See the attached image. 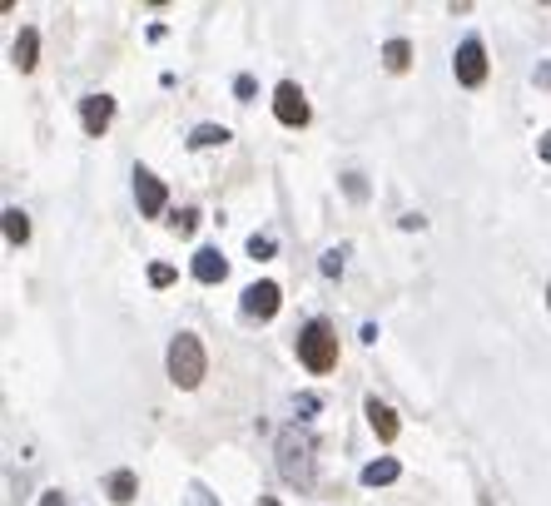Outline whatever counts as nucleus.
<instances>
[{"mask_svg": "<svg viewBox=\"0 0 551 506\" xmlns=\"http://www.w3.org/2000/svg\"><path fill=\"white\" fill-rule=\"evenodd\" d=\"M279 472L293 486H314V432L308 427H283L279 432Z\"/></svg>", "mask_w": 551, "mask_h": 506, "instance_id": "f257e3e1", "label": "nucleus"}, {"mask_svg": "<svg viewBox=\"0 0 551 506\" xmlns=\"http://www.w3.org/2000/svg\"><path fill=\"white\" fill-rule=\"evenodd\" d=\"M204 373H209V353L199 343V333H179L169 343V382L184 392H194L204 382Z\"/></svg>", "mask_w": 551, "mask_h": 506, "instance_id": "f03ea898", "label": "nucleus"}, {"mask_svg": "<svg viewBox=\"0 0 551 506\" xmlns=\"http://www.w3.org/2000/svg\"><path fill=\"white\" fill-rule=\"evenodd\" d=\"M298 363L308 367V373H318V377L338 367V333H333L328 318H314V323L298 333Z\"/></svg>", "mask_w": 551, "mask_h": 506, "instance_id": "7ed1b4c3", "label": "nucleus"}, {"mask_svg": "<svg viewBox=\"0 0 551 506\" xmlns=\"http://www.w3.org/2000/svg\"><path fill=\"white\" fill-rule=\"evenodd\" d=\"M452 75H457V85H467V90L486 85V45L477 40V35L457 45V55H452Z\"/></svg>", "mask_w": 551, "mask_h": 506, "instance_id": "20e7f679", "label": "nucleus"}, {"mask_svg": "<svg viewBox=\"0 0 551 506\" xmlns=\"http://www.w3.org/2000/svg\"><path fill=\"white\" fill-rule=\"evenodd\" d=\"M308 115H314V109H308L303 90L293 85V80H283V85L273 90V119H279V124H288V130H303V124H308Z\"/></svg>", "mask_w": 551, "mask_h": 506, "instance_id": "39448f33", "label": "nucleus"}, {"mask_svg": "<svg viewBox=\"0 0 551 506\" xmlns=\"http://www.w3.org/2000/svg\"><path fill=\"white\" fill-rule=\"evenodd\" d=\"M279 308H283V288L279 283H249L244 288V318H259V323H269V318H279Z\"/></svg>", "mask_w": 551, "mask_h": 506, "instance_id": "423d86ee", "label": "nucleus"}, {"mask_svg": "<svg viewBox=\"0 0 551 506\" xmlns=\"http://www.w3.org/2000/svg\"><path fill=\"white\" fill-rule=\"evenodd\" d=\"M134 199H140V214H144V219H159L164 204H169V189H164L159 174H150V169L140 164V169H134Z\"/></svg>", "mask_w": 551, "mask_h": 506, "instance_id": "0eeeda50", "label": "nucleus"}, {"mask_svg": "<svg viewBox=\"0 0 551 506\" xmlns=\"http://www.w3.org/2000/svg\"><path fill=\"white\" fill-rule=\"evenodd\" d=\"M80 124H85L90 140H105V130L115 124V99L109 95H85L80 99Z\"/></svg>", "mask_w": 551, "mask_h": 506, "instance_id": "6e6552de", "label": "nucleus"}, {"mask_svg": "<svg viewBox=\"0 0 551 506\" xmlns=\"http://www.w3.org/2000/svg\"><path fill=\"white\" fill-rule=\"evenodd\" d=\"M189 273H194L204 288H214V283H224L228 279V259L219 253V248H199L194 253V263H189Z\"/></svg>", "mask_w": 551, "mask_h": 506, "instance_id": "1a4fd4ad", "label": "nucleus"}, {"mask_svg": "<svg viewBox=\"0 0 551 506\" xmlns=\"http://www.w3.org/2000/svg\"><path fill=\"white\" fill-rule=\"evenodd\" d=\"M11 65L21 70V75H30V70L40 65V30H30V25H25V30L15 35V45H11Z\"/></svg>", "mask_w": 551, "mask_h": 506, "instance_id": "9d476101", "label": "nucleus"}, {"mask_svg": "<svg viewBox=\"0 0 551 506\" xmlns=\"http://www.w3.org/2000/svg\"><path fill=\"white\" fill-rule=\"evenodd\" d=\"M367 422H373V432H378V442H398V432H402L398 412H392L388 402H378V398H367Z\"/></svg>", "mask_w": 551, "mask_h": 506, "instance_id": "9b49d317", "label": "nucleus"}, {"mask_svg": "<svg viewBox=\"0 0 551 506\" xmlns=\"http://www.w3.org/2000/svg\"><path fill=\"white\" fill-rule=\"evenodd\" d=\"M402 476V462L398 457H378V462H367L363 467V486H388Z\"/></svg>", "mask_w": 551, "mask_h": 506, "instance_id": "f8f14e48", "label": "nucleus"}, {"mask_svg": "<svg viewBox=\"0 0 551 506\" xmlns=\"http://www.w3.org/2000/svg\"><path fill=\"white\" fill-rule=\"evenodd\" d=\"M109 502H119V506H130L134 496H140V476L134 472H125V467H119V472H109Z\"/></svg>", "mask_w": 551, "mask_h": 506, "instance_id": "ddd939ff", "label": "nucleus"}, {"mask_svg": "<svg viewBox=\"0 0 551 506\" xmlns=\"http://www.w3.org/2000/svg\"><path fill=\"white\" fill-rule=\"evenodd\" d=\"M234 134L224 130V124H194V134H189V150H214V144H228Z\"/></svg>", "mask_w": 551, "mask_h": 506, "instance_id": "4468645a", "label": "nucleus"}, {"mask_svg": "<svg viewBox=\"0 0 551 506\" xmlns=\"http://www.w3.org/2000/svg\"><path fill=\"white\" fill-rule=\"evenodd\" d=\"M383 65H388L392 75H402V70L412 65V45L408 40H388V45H383Z\"/></svg>", "mask_w": 551, "mask_h": 506, "instance_id": "2eb2a0df", "label": "nucleus"}, {"mask_svg": "<svg viewBox=\"0 0 551 506\" xmlns=\"http://www.w3.org/2000/svg\"><path fill=\"white\" fill-rule=\"evenodd\" d=\"M5 238H11V244H25V238H30V214H25V209H5Z\"/></svg>", "mask_w": 551, "mask_h": 506, "instance_id": "dca6fc26", "label": "nucleus"}, {"mask_svg": "<svg viewBox=\"0 0 551 506\" xmlns=\"http://www.w3.org/2000/svg\"><path fill=\"white\" fill-rule=\"evenodd\" d=\"M169 224H174V234H184V238H189V234L199 228V209H179V214H174Z\"/></svg>", "mask_w": 551, "mask_h": 506, "instance_id": "f3484780", "label": "nucleus"}, {"mask_svg": "<svg viewBox=\"0 0 551 506\" xmlns=\"http://www.w3.org/2000/svg\"><path fill=\"white\" fill-rule=\"evenodd\" d=\"M273 248H279V238H273V234H254L249 238V253H254V259H269Z\"/></svg>", "mask_w": 551, "mask_h": 506, "instance_id": "a211bd4d", "label": "nucleus"}, {"mask_svg": "<svg viewBox=\"0 0 551 506\" xmlns=\"http://www.w3.org/2000/svg\"><path fill=\"white\" fill-rule=\"evenodd\" d=\"M318 269H323V279H338V273H343V253H338V248H328Z\"/></svg>", "mask_w": 551, "mask_h": 506, "instance_id": "6ab92c4d", "label": "nucleus"}, {"mask_svg": "<svg viewBox=\"0 0 551 506\" xmlns=\"http://www.w3.org/2000/svg\"><path fill=\"white\" fill-rule=\"evenodd\" d=\"M150 283H154V288H169V283H174V269H169V263H154V269H150Z\"/></svg>", "mask_w": 551, "mask_h": 506, "instance_id": "aec40b11", "label": "nucleus"}, {"mask_svg": "<svg viewBox=\"0 0 551 506\" xmlns=\"http://www.w3.org/2000/svg\"><path fill=\"white\" fill-rule=\"evenodd\" d=\"M343 189L353 199H367V184H363V174H343Z\"/></svg>", "mask_w": 551, "mask_h": 506, "instance_id": "412c9836", "label": "nucleus"}, {"mask_svg": "<svg viewBox=\"0 0 551 506\" xmlns=\"http://www.w3.org/2000/svg\"><path fill=\"white\" fill-rule=\"evenodd\" d=\"M254 90H259V85H254V75H238L234 80V95L238 99H254Z\"/></svg>", "mask_w": 551, "mask_h": 506, "instance_id": "4be33fe9", "label": "nucleus"}, {"mask_svg": "<svg viewBox=\"0 0 551 506\" xmlns=\"http://www.w3.org/2000/svg\"><path fill=\"white\" fill-rule=\"evenodd\" d=\"M318 407H323V398H318V392H303V398H298V412H303V417H308V412H318Z\"/></svg>", "mask_w": 551, "mask_h": 506, "instance_id": "5701e85b", "label": "nucleus"}, {"mask_svg": "<svg viewBox=\"0 0 551 506\" xmlns=\"http://www.w3.org/2000/svg\"><path fill=\"white\" fill-rule=\"evenodd\" d=\"M40 506H70V502H65V492H60V486H50V492L40 496Z\"/></svg>", "mask_w": 551, "mask_h": 506, "instance_id": "b1692460", "label": "nucleus"}, {"mask_svg": "<svg viewBox=\"0 0 551 506\" xmlns=\"http://www.w3.org/2000/svg\"><path fill=\"white\" fill-rule=\"evenodd\" d=\"M537 85L551 90V60H541V65H537Z\"/></svg>", "mask_w": 551, "mask_h": 506, "instance_id": "393cba45", "label": "nucleus"}, {"mask_svg": "<svg viewBox=\"0 0 551 506\" xmlns=\"http://www.w3.org/2000/svg\"><path fill=\"white\" fill-rule=\"evenodd\" d=\"M537 154H541V159H547V164H551V130H547V134H541V144H537Z\"/></svg>", "mask_w": 551, "mask_h": 506, "instance_id": "a878e982", "label": "nucleus"}, {"mask_svg": "<svg viewBox=\"0 0 551 506\" xmlns=\"http://www.w3.org/2000/svg\"><path fill=\"white\" fill-rule=\"evenodd\" d=\"M259 506H279V502H273V496H263V502H259Z\"/></svg>", "mask_w": 551, "mask_h": 506, "instance_id": "bb28decb", "label": "nucleus"}, {"mask_svg": "<svg viewBox=\"0 0 551 506\" xmlns=\"http://www.w3.org/2000/svg\"><path fill=\"white\" fill-rule=\"evenodd\" d=\"M547 303H551V288H547Z\"/></svg>", "mask_w": 551, "mask_h": 506, "instance_id": "cd10ccee", "label": "nucleus"}]
</instances>
